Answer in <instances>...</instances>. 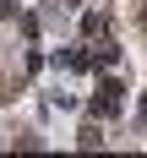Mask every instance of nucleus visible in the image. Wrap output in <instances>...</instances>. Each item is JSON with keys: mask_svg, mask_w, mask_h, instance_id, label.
Wrapping results in <instances>:
<instances>
[{"mask_svg": "<svg viewBox=\"0 0 147 158\" xmlns=\"http://www.w3.org/2000/svg\"><path fill=\"white\" fill-rule=\"evenodd\" d=\"M104 27H109V16H104V11H87V16H82V33H104Z\"/></svg>", "mask_w": 147, "mask_h": 158, "instance_id": "nucleus-2", "label": "nucleus"}, {"mask_svg": "<svg viewBox=\"0 0 147 158\" xmlns=\"http://www.w3.org/2000/svg\"><path fill=\"white\" fill-rule=\"evenodd\" d=\"M114 109H120V82H109V87L93 98V114H114Z\"/></svg>", "mask_w": 147, "mask_h": 158, "instance_id": "nucleus-1", "label": "nucleus"}]
</instances>
